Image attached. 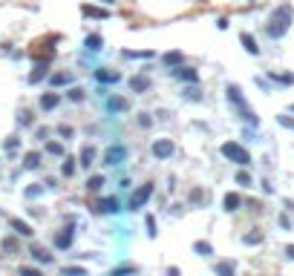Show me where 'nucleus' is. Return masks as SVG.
Returning <instances> with one entry per match:
<instances>
[{
  "label": "nucleus",
  "mask_w": 294,
  "mask_h": 276,
  "mask_svg": "<svg viewBox=\"0 0 294 276\" xmlns=\"http://www.w3.org/2000/svg\"><path fill=\"white\" fill-rule=\"evenodd\" d=\"M110 276H116V273H110Z\"/></svg>",
  "instance_id": "3c124183"
},
{
  "label": "nucleus",
  "mask_w": 294,
  "mask_h": 276,
  "mask_svg": "<svg viewBox=\"0 0 294 276\" xmlns=\"http://www.w3.org/2000/svg\"><path fill=\"white\" fill-rule=\"evenodd\" d=\"M213 270H216V276H234V262H219Z\"/></svg>",
  "instance_id": "393cba45"
},
{
  "label": "nucleus",
  "mask_w": 294,
  "mask_h": 276,
  "mask_svg": "<svg viewBox=\"0 0 294 276\" xmlns=\"http://www.w3.org/2000/svg\"><path fill=\"white\" fill-rule=\"evenodd\" d=\"M61 104V95L58 92H46L41 95V109H55Z\"/></svg>",
  "instance_id": "4468645a"
},
{
  "label": "nucleus",
  "mask_w": 294,
  "mask_h": 276,
  "mask_svg": "<svg viewBox=\"0 0 294 276\" xmlns=\"http://www.w3.org/2000/svg\"><path fill=\"white\" fill-rule=\"evenodd\" d=\"M61 173H64V175H72V173H75V159H64V164H61Z\"/></svg>",
  "instance_id": "c756f323"
},
{
  "label": "nucleus",
  "mask_w": 294,
  "mask_h": 276,
  "mask_svg": "<svg viewBox=\"0 0 294 276\" xmlns=\"http://www.w3.org/2000/svg\"><path fill=\"white\" fill-rule=\"evenodd\" d=\"M150 196H153V184L147 182V184H141V187L130 196V210H139V207H144Z\"/></svg>",
  "instance_id": "7ed1b4c3"
},
{
  "label": "nucleus",
  "mask_w": 294,
  "mask_h": 276,
  "mask_svg": "<svg viewBox=\"0 0 294 276\" xmlns=\"http://www.w3.org/2000/svg\"><path fill=\"white\" fill-rule=\"evenodd\" d=\"M156 52H150V49H144V52H133V49H127L124 52V58H153Z\"/></svg>",
  "instance_id": "cd10ccee"
},
{
  "label": "nucleus",
  "mask_w": 294,
  "mask_h": 276,
  "mask_svg": "<svg viewBox=\"0 0 294 276\" xmlns=\"http://www.w3.org/2000/svg\"><path fill=\"white\" fill-rule=\"evenodd\" d=\"M243 242H245V245H260V242H263V236H260V233H248Z\"/></svg>",
  "instance_id": "f704fd0d"
},
{
  "label": "nucleus",
  "mask_w": 294,
  "mask_h": 276,
  "mask_svg": "<svg viewBox=\"0 0 294 276\" xmlns=\"http://www.w3.org/2000/svg\"><path fill=\"white\" fill-rule=\"evenodd\" d=\"M130 89H133V92H147V89H150V78H147V75H133V78H130Z\"/></svg>",
  "instance_id": "1a4fd4ad"
},
{
  "label": "nucleus",
  "mask_w": 294,
  "mask_h": 276,
  "mask_svg": "<svg viewBox=\"0 0 294 276\" xmlns=\"http://www.w3.org/2000/svg\"><path fill=\"white\" fill-rule=\"evenodd\" d=\"M291 6L288 3H283V6H277L268 15V23H265V35L268 37H283L288 32V26H291Z\"/></svg>",
  "instance_id": "f257e3e1"
},
{
  "label": "nucleus",
  "mask_w": 294,
  "mask_h": 276,
  "mask_svg": "<svg viewBox=\"0 0 294 276\" xmlns=\"http://www.w3.org/2000/svg\"><path fill=\"white\" fill-rule=\"evenodd\" d=\"M193 250H196L199 256H208V253H211V245H208V242H196V245H193Z\"/></svg>",
  "instance_id": "473e14b6"
},
{
  "label": "nucleus",
  "mask_w": 294,
  "mask_h": 276,
  "mask_svg": "<svg viewBox=\"0 0 294 276\" xmlns=\"http://www.w3.org/2000/svg\"><path fill=\"white\" fill-rule=\"evenodd\" d=\"M139 124H141V127H150L153 121H150V115H139Z\"/></svg>",
  "instance_id": "a18cd8bd"
},
{
  "label": "nucleus",
  "mask_w": 294,
  "mask_h": 276,
  "mask_svg": "<svg viewBox=\"0 0 294 276\" xmlns=\"http://www.w3.org/2000/svg\"><path fill=\"white\" fill-rule=\"evenodd\" d=\"M98 210L101 213H118L121 204H118V199H101V202H98Z\"/></svg>",
  "instance_id": "dca6fc26"
},
{
  "label": "nucleus",
  "mask_w": 294,
  "mask_h": 276,
  "mask_svg": "<svg viewBox=\"0 0 294 276\" xmlns=\"http://www.w3.org/2000/svg\"><path fill=\"white\" fill-rule=\"evenodd\" d=\"M9 225H12V230H15L17 236H26V239H29L32 233H35V230H32L29 225H26V222H21V219H12V222H9Z\"/></svg>",
  "instance_id": "2eb2a0df"
},
{
  "label": "nucleus",
  "mask_w": 294,
  "mask_h": 276,
  "mask_svg": "<svg viewBox=\"0 0 294 276\" xmlns=\"http://www.w3.org/2000/svg\"><path fill=\"white\" fill-rule=\"evenodd\" d=\"M96 161V147H84L81 150V167H89Z\"/></svg>",
  "instance_id": "b1692460"
},
{
  "label": "nucleus",
  "mask_w": 294,
  "mask_h": 276,
  "mask_svg": "<svg viewBox=\"0 0 294 276\" xmlns=\"http://www.w3.org/2000/svg\"><path fill=\"white\" fill-rule=\"evenodd\" d=\"M173 153H176V144L168 141V138H162V141H156V144H153V155H156V159H170Z\"/></svg>",
  "instance_id": "39448f33"
},
{
  "label": "nucleus",
  "mask_w": 294,
  "mask_h": 276,
  "mask_svg": "<svg viewBox=\"0 0 294 276\" xmlns=\"http://www.w3.org/2000/svg\"><path fill=\"white\" fill-rule=\"evenodd\" d=\"M23 167H26V170H38V167H41V153H26Z\"/></svg>",
  "instance_id": "4be33fe9"
},
{
  "label": "nucleus",
  "mask_w": 294,
  "mask_h": 276,
  "mask_svg": "<svg viewBox=\"0 0 294 276\" xmlns=\"http://www.w3.org/2000/svg\"><path fill=\"white\" fill-rule=\"evenodd\" d=\"M182 52H176V49H173V52H168V55H162V64L164 66H170V69H173V66H179V64H182Z\"/></svg>",
  "instance_id": "6ab92c4d"
},
{
  "label": "nucleus",
  "mask_w": 294,
  "mask_h": 276,
  "mask_svg": "<svg viewBox=\"0 0 294 276\" xmlns=\"http://www.w3.org/2000/svg\"><path fill=\"white\" fill-rule=\"evenodd\" d=\"M49 84H52V87H64V84H72V75H69V72H55V75L49 78Z\"/></svg>",
  "instance_id": "412c9836"
},
{
  "label": "nucleus",
  "mask_w": 294,
  "mask_h": 276,
  "mask_svg": "<svg viewBox=\"0 0 294 276\" xmlns=\"http://www.w3.org/2000/svg\"><path fill=\"white\" fill-rule=\"evenodd\" d=\"M124 159H127V147L124 144H116V147H110V150L104 153V164H110V167L121 164Z\"/></svg>",
  "instance_id": "20e7f679"
},
{
  "label": "nucleus",
  "mask_w": 294,
  "mask_h": 276,
  "mask_svg": "<svg viewBox=\"0 0 294 276\" xmlns=\"http://www.w3.org/2000/svg\"><path fill=\"white\" fill-rule=\"evenodd\" d=\"M81 15L98 17V21H107V17H110V12H104V9H96V6H89V3H84V6H81Z\"/></svg>",
  "instance_id": "f8f14e48"
},
{
  "label": "nucleus",
  "mask_w": 294,
  "mask_h": 276,
  "mask_svg": "<svg viewBox=\"0 0 294 276\" xmlns=\"http://www.w3.org/2000/svg\"><path fill=\"white\" fill-rule=\"evenodd\" d=\"M236 184H240V187H251V175L248 173H236Z\"/></svg>",
  "instance_id": "72a5a7b5"
},
{
  "label": "nucleus",
  "mask_w": 294,
  "mask_h": 276,
  "mask_svg": "<svg viewBox=\"0 0 294 276\" xmlns=\"http://www.w3.org/2000/svg\"><path fill=\"white\" fill-rule=\"evenodd\" d=\"M286 256H288V259H294V245H288V247H286Z\"/></svg>",
  "instance_id": "de8ad7c7"
},
{
  "label": "nucleus",
  "mask_w": 294,
  "mask_h": 276,
  "mask_svg": "<svg viewBox=\"0 0 294 276\" xmlns=\"http://www.w3.org/2000/svg\"><path fill=\"white\" fill-rule=\"evenodd\" d=\"M96 78L101 81V84H118V81H121V75L113 72V69H96Z\"/></svg>",
  "instance_id": "9b49d317"
},
{
  "label": "nucleus",
  "mask_w": 294,
  "mask_h": 276,
  "mask_svg": "<svg viewBox=\"0 0 294 276\" xmlns=\"http://www.w3.org/2000/svg\"><path fill=\"white\" fill-rule=\"evenodd\" d=\"M32 259L41 262V265H52V253L44 250V247H32Z\"/></svg>",
  "instance_id": "f3484780"
},
{
  "label": "nucleus",
  "mask_w": 294,
  "mask_h": 276,
  "mask_svg": "<svg viewBox=\"0 0 294 276\" xmlns=\"http://www.w3.org/2000/svg\"><path fill=\"white\" fill-rule=\"evenodd\" d=\"M17 144H21V141H17V138H9V141H6V150H15Z\"/></svg>",
  "instance_id": "49530a36"
},
{
  "label": "nucleus",
  "mask_w": 294,
  "mask_h": 276,
  "mask_svg": "<svg viewBox=\"0 0 294 276\" xmlns=\"http://www.w3.org/2000/svg\"><path fill=\"white\" fill-rule=\"evenodd\" d=\"M222 155L228 161H234V164H240V167H245V164H251V155L245 147H240L236 141H228V144H222Z\"/></svg>",
  "instance_id": "f03ea898"
},
{
  "label": "nucleus",
  "mask_w": 294,
  "mask_h": 276,
  "mask_svg": "<svg viewBox=\"0 0 294 276\" xmlns=\"http://www.w3.org/2000/svg\"><path fill=\"white\" fill-rule=\"evenodd\" d=\"M280 124H283V127H288V130H294V121H291V118H286V115H280Z\"/></svg>",
  "instance_id": "79ce46f5"
},
{
  "label": "nucleus",
  "mask_w": 294,
  "mask_h": 276,
  "mask_svg": "<svg viewBox=\"0 0 294 276\" xmlns=\"http://www.w3.org/2000/svg\"><path fill=\"white\" fill-rule=\"evenodd\" d=\"M17 276H44V273H41L38 268H21V273H17Z\"/></svg>",
  "instance_id": "58836bf2"
},
{
  "label": "nucleus",
  "mask_w": 294,
  "mask_h": 276,
  "mask_svg": "<svg viewBox=\"0 0 294 276\" xmlns=\"http://www.w3.org/2000/svg\"><path fill=\"white\" fill-rule=\"evenodd\" d=\"M271 78L280 81V84H294V75H274V72H271Z\"/></svg>",
  "instance_id": "ea45409f"
},
{
  "label": "nucleus",
  "mask_w": 294,
  "mask_h": 276,
  "mask_svg": "<svg viewBox=\"0 0 294 276\" xmlns=\"http://www.w3.org/2000/svg\"><path fill=\"white\" fill-rule=\"evenodd\" d=\"M44 193V184H32V187H26V199H38Z\"/></svg>",
  "instance_id": "2f4dec72"
},
{
  "label": "nucleus",
  "mask_w": 294,
  "mask_h": 276,
  "mask_svg": "<svg viewBox=\"0 0 294 276\" xmlns=\"http://www.w3.org/2000/svg\"><path fill=\"white\" fill-rule=\"evenodd\" d=\"M21 124H23V127H29V124H32V115H29V112H21Z\"/></svg>",
  "instance_id": "37998d69"
},
{
  "label": "nucleus",
  "mask_w": 294,
  "mask_h": 276,
  "mask_svg": "<svg viewBox=\"0 0 294 276\" xmlns=\"http://www.w3.org/2000/svg\"><path fill=\"white\" fill-rule=\"evenodd\" d=\"M225 92H228V101L231 104H236V107H245V98H243V89L236 87V84H231L228 89H225Z\"/></svg>",
  "instance_id": "ddd939ff"
},
{
  "label": "nucleus",
  "mask_w": 294,
  "mask_h": 276,
  "mask_svg": "<svg viewBox=\"0 0 294 276\" xmlns=\"http://www.w3.org/2000/svg\"><path fill=\"white\" fill-rule=\"evenodd\" d=\"M107 109H110V112H127V109H130V104H127V98L113 95V98H107Z\"/></svg>",
  "instance_id": "9d476101"
},
{
  "label": "nucleus",
  "mask_w": 294,
  "mask_h": 276,
  "mask_svg": "<svg viewBox=\"0 0 294 276\" xmlns=\"http://www.w3.org/2000/svg\"><path fill=\"white\" fill-rule=\"evenodd\" d=\"M240 41H243V46L251 52V55H260V46H257V41H254V37H251L248 32H243V35H240Z\"/></svg>",
  "instance_id": "aec40b11"
},
{
  "label": "nucleus",
  "mask_w": 294,
  "mask_h": 276,
  "mask_svg": "<svg viewBox=\"0 0 294 276\" xmlns=\"http://www.w3.org/2000/svg\"><path fill=\"white\" fill-rule=\"evenodd\" d=\"M84 98H87V95H84V89H81V87H72V89H69V101L78 104V101H84Z\"/></svg>",
  "instance_id": "7c9ffc66"
},
{
  "label": "nucleus",
  "mask_w": 294,
  "mask_h": 276,
  "mask_svg": "<svg viewBox=\"0 0 294 276\" xmlns=\"http://www.w3.org/2000/svg\"><path fill=\"white\" fill-rule=\"evenodd\" d=\"M222 204H225V210H228V213H234V210H240V204H243V199L236 196V193H228V196L222 199Z\"/></svg>",
  "instance_id": "a211bd4d"
},
{
  "label": "nucleus",
  "mask_w": 294,
  "mask_h": 276,
  "mask_svg": "<svg viewBox=\"0 0 294 276\" xmlns=\"http://www.w3.org/2000/svg\"><path fill=\"white\" fill-rule=\"evenodd\" d=\"M101 44H104L101 35H87V41H84V46H87L89 52H98V49H101Z\"/></svg>",
  "instance_id": "5701e85b"
},
{
  "label": "nucleus",
  "mask_w": 294,
  "mask_h": 276,
  "mask_svg": "<svg viewBox=\"0 0 294 276\" xmlns=\"http://www.w3.org/2000/svg\"><path fill=\"white\" fill-rule=\"evenodd\" d=\"M46 75H49V61H44V64L38 61V64H35V69L29 72V84H41V81H44Z\"/></svg>",
  "instance_id": "6e6552de"
},
{
  "label": "nucleus",
  "mask_w": 294,
  "mask_h": 276,
  "mask_svg": "<svg viewBox=\"0 0 294 276\" xmlns=\"http://www.w3.org/2000/svg\"><path fill=\"white\" fill-rule=\"evenodd\" d=\"M61 276H89V273H87V268H64Z\"/></svg>",
  "instance_id": "c85d7f7f"
},
{
  "label": "nucleus",
  "mask_w": 294,
  "mask_h": 276,
  "mask_svg": "<svg viewBox=\"0 0 294 276\" xmlns=\"http://www.w3.org/2000/svg\"><path fill=\"white\" fill-rule=\"evenodd\" d=\"M216 29H228V17H219V21H216Z\"/></svg>",
  "instance_id": "c03bdc74"
},
{
  "label": "nucleus",
  "mask_w": 294,
  "mask_h": 276,
  "mask_svg": "<svg viewBox=\"0 0 294 276\" xmlns=\"http://www.w3.org/2000/svg\"><path fill=\"white\" fill-rule=\"evenodd\" d=\"M101 187H104V175H93V179H87V190H89V193H98Z\"/></svg>",
  "instance_id": "a878e982"
},
{
  "label": "nucleus",
  "mask_w": 294,
  "mask_h": 276,
  "mask_svg": "<svg viewBox=\"0 0 294 276\" xmlns=\"http://www.w3.org/2000/svg\"><path fill=\"white\" fill-rule=\"evenodd\" d=\"M173 78H179V81H188V84H196L199 81V72L196 69H191V66H173Z\"/></svg>",
  "instance_id": "423d86ee"
},
{
  "label": "nucleus",
  "mask_w": 294,
  "mask_h": 276,
  "mask_svg": "<svg viewBox=\"0 0 294 276\" xmlns=\"http://www.w3.org/2000/svg\"><path fill=\"white\" fill-rule=\"evenodd\" d=\"M72 239H75V230L72 227H64V230L55 236V247H58V250H69V247H72Z\"/></svg>",
  "instance_id": "0eeeda50"
},
{
  "label": "nucleus",
  "mask_w": 294,
  "mask_h": 276,
  "mask_svg": "<svg viewBox=\"0 0 294 276\" xmlns=\"http://www.w3.org/2000/svg\"><path fill=\"white\" fill-rule=\"evenodd\" d=\"M168 276H179V270H176V268H170V270H168Z\"/></svg>",
  "instance_id": "09e8293b"
},
{
  "label": "nucleus",
  "mask_w": 294,
  "mask_h": 276,
  "mask_svg": "<svg viewBox=\"0 0 294 276\" xmlns=\"http://www.w3.org/2000/svg\"><path fill=\"white\" fill-rule=\"evenodd\" d=\"M46 153H49V155H64V144H58V141H49V144H46Z\"/></svg>",
  "instance_id": "bb28decb"
},
{
  "label": "nucleus",
  "mask_w": 294,
  "mask_h": 276,
  "mask_svg": "<svg viewBox=\"0 0 294 276\" xmlns=\"http://www.w3.org/2000/svg\"><path fill=\"white\" fill-rule=\"evenodd\" d=\"M185 98H191V101H199L202 95H199V89H196V87H188V89H185Z\"/></svg>",
  "instance_id": "c9c22d12"
},
{
  "label": "nucleus",
  "mask_w": 294,
  "mask_h": 276,
  "mask_svg": "<svg viewBox=\"0 0 294 276\" xmlns=\"http://www.w3.org/2000/svg\"><path fill=\"white\" fill-rule=\"evenodd\" d=\"M101 3H107V6H110V3H116V0H101Z\"/></svg>",
  "instance_id": "8fccbe9b"
},
{
  "label": "nucleus",
  "mask_w": 294,
  "mask_h": 276,
  "mask_svg": "<svg viewBox=\"0 0 294 276\" xmlns=\"http://www.w3.org/2000/svg\"><path fill=\"white\" fill-rule=\"evenodd\" d=\"M3 250H6V253H15V250H17V242H15V239H3Z\"/></svg>",
  "instance_id": "e433bc0d"
},
{
  "label": "nucleus",
  "mask_w": 294,
  "mask_h": 276,
  "mask_svg": "<svg viewBox=\"0 0 294 276\" xmlns=\"http://www.w3.org/2000/svg\"><path fill=\"white\" fill-rule=\"evenodd\" d=\"M58 132H61L64 138H72V127H66V124H61V127H58Z\"/></svg>",
  "instance_id": "a19ab883"
},
{
  "label": "nucleus",
  "mask_w": 294,
  "mask_h": 276,
  "mask_svg": "<svg viewBox=\"0 0 294 276\" xmlns=\"http://www.w3.org/2000/svg\"><path fill=\"white\" fill-rule=\"evenodd\" d=\"M147 236H150V239L156 236V219L153 216H147Z\"/></svg>",
  "instance_id": "4c0bfd02"
}]
</instances>
